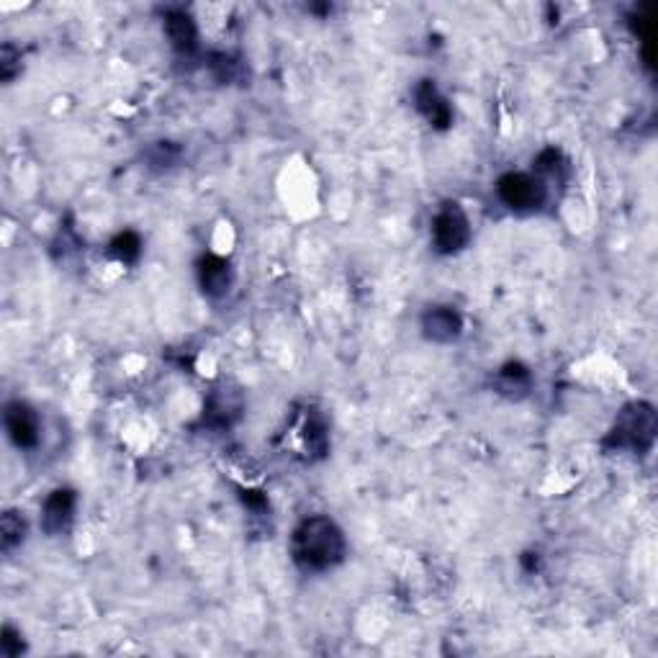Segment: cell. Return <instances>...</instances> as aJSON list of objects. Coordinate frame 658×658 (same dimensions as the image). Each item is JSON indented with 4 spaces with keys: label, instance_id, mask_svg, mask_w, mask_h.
<instances>
[{
    "label": "cell",
    "instance_id": "cell-1",
    "mask_svg": "<svg viewBox=\"0 0 658 658\" xmlns=\"http://www.w3.org/2000/svg\"><path fill=\"white\" fill-rule=\"evenodd\" d=\"M291 556L306 574H324L345 561L347 540L335 520L312 515L296 525L291 535Z\"/></svg>",
    "mask_w": 658,
    "mask_h": 658
},
{
    "label": "cell",
    "instance_id": "cell-2",
    "mask_svg": "<svg viewBox=\"0 0 658 658\" xmlns=\"http://www.w3.org/2000/svg\"><path fill=\"white\" fill-rule=\"evenodd\" d=\"M653 440H656V412L646 401H635L620 412L615 427L607 432L602 445L617 453L628 450V453L643 455L653 448Z\"/></svg>",
    "mask_w": 658,
    "mask_h": 658
},
{
    "label": "cell",
    "instance_id": "cell-3",
    "mask_svg": "<svg viewBox=\"0 0 658 658\" xmlns=\"http://www.w3.org/2000/svg\"><path fill=\"white\" fill-rule=\"evenodd\" d=\"M497 198L509 211L533 214L548 201V183L535 173H504L497 180Z\"/></svg>",
    "mask_w": 658,
    "mask_h": 658
},
{
    "label": "cell",
    "instance_id": "cell-4",
    "mask_svg": "<svg viewBox=\"0 0 658 658\" xmlns=\"http://www.w3.org/2000/svg\"><path fill=\"white\" fill-rule=\"evenodd\" d=\"M471 242V222L468 214L455 204L448 201L432 216V247L440 255H455Z\"/></svg>",
    "mask_w": 658,
    "mask_h": 658
},
{
    "label": "cell",
    "instance_id": "cell-5",
    "mask_svg": "<svg viewBox=\"0 0 658 658\" xmlns=\"http://www.w3.org/2000/svg\"><path fill=\"white\" fill-rule=\"evenodd\" d=\"M3 425H6L8 440L18 450L39 448L42 422H39V414L34 412V407H29L26 401H8L6 412H3Z\"/></svg>",
    "mask_w": 658,
    "mask_h": 658
},
{
    "label": "cell",
    "instance_id": "cell-6",
    "mask_svg": "<svg viewBox=\"0 0 658 658\" xmlns=\"http://www.w3.org/2000/svg\"><path fill=\"white\" fill-rule=\"evenodd\" d=\"M75 509H78V494L75 489L60 486L54 489L42 504V530L54 538V535L67 533V527L75 520Z\"/></svg>",
    "mask_w": 658,
    "mask_h": 658
},
{
    "label": "cell",
    "instance_id": "cell-7",
    "mask_svg": "<svg viewBox=\"0 0 658 658\" xmlns=\"http://www.w3.org/2000/svg\"><path fill=\"white\" fill-rule=\"evenodd\" d=\"M422 335L437 345H450L463 335V317L455 306L435 304L422 314Z\"/></svg>",
    "mask_w": 658,
    "mask_h": 658
},
{
    "label": "cell",
    "instance_id": "cell-8",
    "mask_svg": "<svg viewBox=\"0 0 658 658\" xmlns=\"http://www.w3.org/2000/svg\"><path fill=\"white\" fill-rule=\"evenodd\" d=\"M196 276L198 286H201L204 296H209V299H224L232 291V265H229V260L219 258V255H204V258L198 260Z\"/></svg>",
    "mask_w": 658,
    "mask_h": 658
},
{
    "label": "cell",
    "instance_id": "cell-9",
    "mask_svg": "<svg viewBox=\"0 0 658 658\" xmlns=\"http://www.w3.org/2000/svg\"><path fill=\"white\" fill-rule=\"evenodd\" d=\"M414 103H417L419 114L425 116L435 129H448L453 124V108L445 101L443 93L437 90L435 80H422L414 88Z\"/></svg>",
    "mask_w": 658,
    "mask_h": 658
},
{
    "label": "cell",
    "instance_id": "cell-10",
    "mask_svg": "<svg viewBox=\"0 0 658 658\" xmlns=\"http://www.w3.org/2000/svg\"><path fill=\"white\" fill-rule=\"evenodd\" d=\"M242 414V396L240 391L232 389H216L209 396L204 409V422L216 430H224V427H232Z\"/></svg>",
    "mask_w": 658,
    "mask_h": 658
},
{
    "label": "cell",
    "instance_id": "cell-11",
    "mask_svg": "<svg viewBox=\"0 0 658 658\" xmlns=\"http://www.w3.org/2000/svg\"><path fill=\"white\" fill-rule=\"evenodd\" d=\"M165 34L170 39V47L183 57H191L198 49V26L191 13L180 11V8L165 13Z\"/></svg>",
    "mask_w": 658,
    "mask_h": 658
},
{
    "label": "cell",
    "instance_id": "cell-12",
    "mask_svg": "<svg viewBox=\"0 0 658 658\" xmlns=\"http://www.w3.org/2000/svg\"><path fill=\"white\" fill-rule=\"evenodd\" d=\"M494 389H497V394L507 396L512 401L525 399L530 389H533V373L520 360H509L494 376Z\"/></svg>",
    "mask_w": 658,
    "mask_h": 658
},
{
    "label": "cell",
    "instance_id": "cell-13",
    "mask_svg": "<svg viewBox=\"0 0 658 658\" xmlns=\"http://www.w3.org/2000/svg\"><path fill=\"white\" fill-rule=\"evenodd\" d=\"M26 533H29V525L21 512H16V509L3 512V517H0V548H3V553L16 551L26 540Z\"/></svg>",
    "mask_w": 658,
    "mask_h": 658
},
{
    "label": "cell",
    "instance_id": "cell-14",
    "mask_svg": "<svg viewBox=\"0 0 658 658\" xmlns=\"http://www.w3.org/2000/svg\"><path fill=\"white\" fill-rule=\"evenodd\" d=\"M301 443H304L306 453L314 458H322L329 448V432L324 419L319 414H309L301 425Z\"/></svg>",
    "mask_w": 658,
    "mask_h": 658
},
{
    "label": "cell",
    "instance_id": "cell-15",
    "mask_svg": "<svg viewBox=\"0 0 658 658\" xmlns=\"http://www.w3.org/2000/svg\"><path fill=\"white\" fill-rule=\"evenodd\" d=\"M535 165V175H538L540 180H563V175L569 173V162H566V157L561 155L558 150H553V147H548V150L540 152L538 157L533 160Z\"/></svg>",
    "mask_w": 658,
    "mask_h": 658
},
{
    "label": "cell",
    "instance_id": "cell-16",
    "mask_svg": "<svg viewBox=\"0 0 658 658\" xmlns=\"http://www.w3.org/2000/svg\"><path fill=\"white\" fill-rule=\"evenodd\" d=\"M108 252H111V258L119 260V263L134 265L139 260V255H142V240H139L137 232H121L111 240Z\"/></svg>",
    "mask_w": 658,
    "mask_h": 658
},
{
    "label": "cell",
    "instance_id": "cell-17",
    "mask_svg": "<svg viewBox=\"0 0 658 658\" xmlns=\"http://www.w3.org/2000/svg\"><path fill=\"white\" fill-rule=\"evenodd\" d=\"M18 62H21V52H18L16 47L6 44V47L0 49V78L6 80V83H11L18 72H21V65H18Z\"/></svg>",
    "mask_w": 658,
    "mask_h": 658
},
{
    "label": "cell",
    "instance_id": "cell-18",
    "mask_svg": "<svg viewBox=\"0 0 658 658\" xmlns=\"http://www.w3.org/2000/svg\"><path fill=\"white\" fill-rule=\"evenodd\" d=\"M24 653V641H21V633H18L13 625L3 628V638H0V656L16 658Z\"/></svg>",
    "mask_w": 658,
    "mask_h": 658
}]
</instances>
